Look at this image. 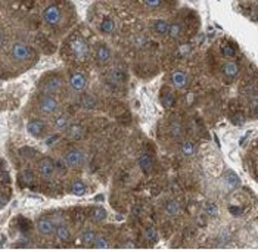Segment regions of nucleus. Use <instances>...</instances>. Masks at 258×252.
<instances>
[{
  "label": "nucleus",
  "mask_w": 258,
  "mask_h": 252,
  "mask_svg": "<svg viewBox=\"0 0 258 252\" xmlns=\"http://www.w3.org/2000/svg\"><path fill=\"white\" fill-rule=\"evenodd\" d=\"M76 18L74 8L65 0H52L41 8L40 20L41 25L53 36H59L68 30Z\"/></svg>",
  "instance_id": "f257e3e1"
},
{
  "label": "nucleus",
  "mask_w": 258,
  "mask_h": 252,
  "mask_svg": "<svg viewBox=\"0 0 258 252\" xmlns=\"http://www.w3.org/2000/svg\"><path fill=\"white\" fill-rule=\"evenodd\" d=\"M93 55L92 46L89 40L86 39L80 31L71 33L67 39L63 40L60 47V56L63 62L73 65L74 68L84 67Z\"/></svg>",
  "instance_id": "f03ea898"
},
{
  "label": "nucleus",
  "mask_w": 258,
  "mask_h": 252,
  "mask_svg": "<svg viewBox=\"0 0 258 252\" xmlns=\"http://www.w3.org/2000/svg\"><path fill=\"white\" fill-rule=\"evenodd\" d=\"M67 87V77L58 71H50L43 74L37 83V92L58 96Z\"/></svg>",
  "instance_id": "7ed1b4c3"
},
{
  "label": "nucleus",
  "mask_w": 258,
  "mask_h": 252,
  "mask_svg": "<svg viewBox=\"0 0 258 252\" xmlns=\"http://www.w3.org/2000/svg\"><path fill=\"white\" fill-rule=\"evenodd\" d=\"M34 111L43 118H53L60 112V102L53 95H46L37 92L34 97Z\"/></svg>",
  "instance_id": "20e7f679"
},
{
  "label": "nucleus",
  "mask_w": 258,
  "mask_h": 252,
  "mask_svg": "<svg viewBox=\"0 0 258 252\" xmlns=\"http://www.w3.org/2000/svg\"><path fill=\"white\" fill-rule=\"evenodd\" d=\"M87 76L80 70V68H74L70 70L67 74V86L74 92V93H83L87 87Z\"/></svg>",
  "instance_id": "39448f33"
},
{
  "label": "nucleus",
  "mask_w": 258,
  "mask_h": 252,
  "mask_svg": "<svg viewBox=\"0 0 258 252\" xmlns=\"http://www.w3.org/2000/svg\"><path fill=\"white\" fill-rule=\"evenodd\" d=\"M49 129H50V125L39 116H31L27 121V132L34 139H43V137L49 136V133H50Z\"/></svg>",
  "instance_id": "423d86ee"
},
{
  "label": "nucleus",
  "mask_w": 258,
  "mask_h": 252,
  "mask_svg": "<svg viewBox=\"0 0 258 252\" xmlns=\"http://www.w3.org/2000/svg\"><path fill=\"white\" fill-rule=\"evenodd\" d=\"M86 155L80 148H70L63 152V164L67 165V168L71 170H80L84 165Z\"/></svg>",
  "instance_id": "0eeeda50"
},
{
  "label": "nucleus",
  "mask_w": 258,
  "mask_h": 252,
  "mask_svg": "<svg viewBox=\"0 0 258 252\" xmlns=\"http://www.w3.org/2000/svg\"><path fill=\"white\" fill-rule=\"evenodd\" d=\"M92 56L95 58V62H96L98 65L105 67V65H108V64L111 62L112 53H111V49H109L105 43H98Z\"/></svg>",
  "instance_id": "6e6552de"
},
{
  "label": "nucleus",
  "mask_w": 258,
  "mask_h": 252,
  "mask_svg": "<svg viewBox=\"0 0 258 252\" xmlns=\"http://www.w3.org/2000/svg\"><path fill=\"white\" fill-rule=\"evenodd\" d=\"M37 226V232H39L40 236L43 237H50L55 234V229H56V224L52 218H47V217H41L37 220L36 223Z\"/></svg>",
  "instance_id": "1a4fd4ad"
},
{
  "label": "nucleus",
  "mask_w": 258,
  "mask_h": 252,
  "mask_svg": "<svg viewBox=\"0 0 258 252\" xmlns=\"http://www.w3.org/2000/svg\"><path fill=\"white\" fill-rule=\"evenodd\" d=\"M37 171L43 178H50V177H53L55 171H56V164L50 158L44 156L37 162Z\"/></svg>",
  "instance_id": "9d476101"
},
{
  "label": "nucleus",
  "mask_w": 258,
  "mask_h": 252,
  "mask_svg": "<svg viewBox=\"0 0 258 252\" xmlns=\"http://www.w3.org/2000/svg\"><path fill=\"white\" fill-rule=\"evenodd\" d=\"M68 125H70V115L63 114V112H59V114H56V115L53 116L50 129L55 133H60V132H65Z\"/></svg>",
  "instance_id": "9b49d317"
},
{
  "label": "nucleus",
  "mask_w": 258,
  "mask_h": 252,
  "mask_svg": "<svg viewBox=\"0 0 258 252\" xmlns=\"http://www.w3.org/2000/svg\"><path fill=\"white\" fill-rule=\"evenodd\" d=\"M221 71H223V76L227 81H232L238 77L239 74V65L233 60V59H227L223 67H221Z\"/></svg>",
  "instance_id": "f8f14e48"
},
{
  "label": "nucleus",
  "mask_w": 258,
  "mask_h": 252,
  "mask_svg": "<svg viewBox=\"0 0 258 252\" xmlns=\"http://www.w3.org/2000/svg\"><path fill=\"white\" fill-rule=\"evenodd\" d=\"M65 135H67L68 140L77 142V140H81L83 136H84V129H83V125L79 124V122H73V124L70 122V125L65 130Z\"/></svg>",
  "instance_id": "ddd939ff"
},
{
  "label": "nucleus",
  "mask_w": 258,
  "mask_h": 252,
  "mask_svg": "<svg viewBox=\"0 0 258 252\" xmlns=\"http://www.w3.org/2000/svg\"><path fill=\"white\" fill-rule=\"evenodd\" d=\"M168 27H170V22L165 20H154L152 22V33L158 37H165L168 34Z\"/></svg>",
  "instance_id": "4468645a"
},
{
  "label": "nucleus",
  "mask_w": 258,
  "mask_h": 252,
  "mask_svg": "<svg viewBox=\"0 0 258 252\" xmlns=\"http://www.w3.org/2000/svg\"><path fill=\"white\" fill-rule=\"evenodd\" d=\"M170 83L173 87L176 89H183L186 87L187 84V74L184 71H174L171 76H170Z\"/></svg>",
  "instance_id": "2eb2a0df"
},
{
  "label": "nucleus",
  "mask_w": 258,
  "mask_h": 252,
  "mask_svg": "<svg viewBox=\"0 0 258 252\" xmlns=\"http://www.w3.org/2000/svg\"><path fill=\"white\" fill-rule=\"evenodd\" d=\"M55 237L59 240L60 243H68L71 240V230L65 224L56 226V229H55Z\"/></svg>",
  "instance_id": "dca6fc26"
},
{
  "label": "nucleus",
  "mask_w": 258,
  "mask_h": 252,
  "mask_svg": "<svg viewBox=\"0 0 258 252\" xmlns=\"http://www.w3.org/2000/svg\"><path fill=\"white\" fill-rule=\"evenodd\" d=\"M168 37L171 40H179L183 36V24L180 21H173L170 22V27H168Z\"/></svg>",
  "instance_id": "f3484780"
},
{
  "label": "nucleus",
  "mask_w": 258,
  "mask_h": 252,
  "mask_svg": "<svg viewBox=\"0 0 258 252\" xmlns=\"http://www.w3.org/2000/svg\"><path fill=\"white\" fill-rule=\"evenodd\" d=\"M96 236H98V234H96L95 230L86 229V230H83L81 234H80V242H81L83 245H86V246H92V243L95 242Z\"/></svg>",
  "instance_id": "a211bd4d"
},
{
  "label": "nucleus",
  "mask_w": 258,
  "mask_h": 252,
  "mask_svg": "<svg viewBox=\"0 0 258 252\" xmlns=\"http://www.w3.org/2000/svg\"><path fill=\"white\" fill-rule=\"evenodd\" d=\"M236 52H238V49H236V46L233 43L224 41L221 44V53H223V56L226 59H233L236 56Z\"/></svg>",
  "instance_id": "6ab92c4d"
},
{
  "label": "nucleus",
  "mask_w": 258,
  "mask_h": 252,
  "mask_svg": "<svg viewBox=\"0 0 258 252\" xmlns=\"http://www.w3.org/2000/svg\"><path fill=\"white\" fill-rule=\"evenodd\" d=\"M79 102L80 106H83V108H86V109H93V108L96 106V99H95V96L89 95V93L80 95Z\"/></svg>",
  "instance_id": "aec40b11"
},
{
  "label": "nucleus",
  "mask_w": 258,
  "mask_h": 252,
  "mask_svg": "<svg viewBox=\"0 0 258 252\" xmlns=\"http://www.w3.org/2000/svg\"><path fill=\"white\" fill-rule=\"evenodd\" d=\"M100 31L103 34H112L115 31V22H114V20L109 18V17L103 18L102 22H100Z\"/></svg>",
  "instance_id": "412c9836"
},
{
  "label": "nucleus",
  "mask_w": 258,
  "mask_h": 252,
  "mask_svg": "<svg viewBox=\"0 0 258 252\" xmlns=\"http://www.w3.org/2000/svg\"><path fill=\"white\" fill-rule=\"evenodd\" d=\"M139 165L145 173H149L151 168H152V159H151V156L148 155V154H143L139 158Z\"/></svg>",
  "instance_id": "4be33fe9"
},
{
  "label": "nucleus",
  "mask_w": 258,
  "mask_h": 252,
  "mask_svg": "<svg viewBox=\"0 0 258 252\" xmlns=\"http://www.w3.org/2000/svg\"><path fill=\"white\" fill-rule=\"evenodd\" d=\"M165 213L167 215H177L180 213V205L176 202V201H168L165 204Z\"/></svg>",
  "instance_id": "5701e85b"
},
{
  "label": "nucleus",
  "mask_w": 258,
  "mask_h": 252,
  "mask_svg": "<svg viewBox=\"0 0 258 252\" xmlns=\"http://www.w3.org/2000/svg\"><path fill=\"white\" fill-rule=\"evenodd\" d=\"M181 154L184 156H192L195 154V146L192 142H183L181 145Z\"/></svg>",
  "instance_id": "b1692460"
},
{
  "label": "nucleus",
  "mask_w": 258,
  "mask_h": 252,
  "mask_svg": "<svg viewBox=\"0 0 258 252\" xmlns=\"http://www.w3.org/2000/svg\"><path fill=\"white\" fill-rule=\"evenodd\" d=\"M84 192H86V184H84L83 181L77 180V181H74V183L71 184V194L83 195Z\"/></svg>",
  "instance_id": "393cba45"
},
{
  "label": "nucleus",
  "mask_w": 258,
  "mask_h": 252,
  "mask_svg": "<svg viewBox=\"0 0 258 252\" xmlns=\"http://www.w3.org/2000/svg\"><path fill=\"white\" fill-rule=\"evenodd\" d=\"M92 246L96 248V249H103V248H108L109 243H108V240H106L103 236H96V239H95V242L92 243Z\"/></svg>",
  "instance_id": "a878e982"
},
{
  "label": "nucleus",
  "mask_w": 258,
  "mask_h": 252,
  "mask_svg": "<svg viewBox=\"0 0 258 252\" xmlns=\"http://www.w3.org/2000/svg\"><path fill=\"white\" fill-rule=\"evenodd\" d=\"M21 180H22V183H24V186H30V184H33V181H34V174L30 171V170H25L22 175H21Z\"/></svg>",
  "instance_id": "bb28decb"
},
{
  "label": "nucleus",
  "mask_w": 258,
  "mask_h": 252,
  "mask_svg": "<svg viewBox=\"0 0 258 252\" xmlns=\"http://www.w3.org/2000/svg\"><path fill=\"white\" fill-rule=\"evenodd\" d=\"M173 102H174V97H173V95H171L170 92H165V93L161 95V103H162L164 106L170 108V106L173 105Z\"/></svg>",
  "instance_id": "cd10ccee"
},
{
  "label": "nucleus",
  "mask_w": 258,
  "mask_h": 252,
  "mask_svg": "<svg viewBox=\"0 0 258 252\" xmlns=\"http://www.w3.org/2000/svg\"><path fill=\"white\" fill-rule=\"evenodd\" d=\"M105 217H106V213H105L103 208H95L93 213H92V218H93L95 221H102Z\"/></svg>",
  "instance_id": "c85d7f7f"
},
{
  "label": "nucleus",
  "mask_w": 258,
  "mask_h": 252,
  "mask_svg": "<svg viewBox=\"0 0 258 252\" xmlns=\"http://www.w3.org/2000/svg\"><path fill=\"white\" fill-rule=\"evenodd\" d=\"M145 237H146L148 240H151V242L157 240V230H155L154 227H149V229L145 232Z\"/></svg>",
  "instance_id": "c756f323"
},
{
  "label": "nucleus",
  "mask_w": 258,
  "mask_h": 252,
  "mask_svg": "<svg viewBox=\"0 0 258 252\" xmlns=\"http://www.w3.org/2000/svg\"><path fill=\"white\" fill-rule=\"evenodd\" d=\"M171 132H173V136L174 137H180L181 136V133H183V129H181V125H180L179 122H173Z\"/></svg>",
  "instance_id": "7c9ffc66"
},
{
  "label": "nucleus",
  "mask_w": 258,
  "mask_h": 252,
  "mask_svg": "<svg viewBox=\"0 0 258 252\" xmlns=\"http://www.w3.org/2000/svg\"><path fill=\"white\" fill-rule=\"evenodd\" d=\"M148 8H158V6H161L162 5V2L164 0H142Z\"/></svg>",
  "instance_id": "2f4dec72"
}]
</instances>
